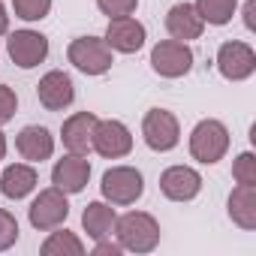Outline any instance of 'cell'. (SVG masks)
I'll list each match as a JSON object with an SVG mask.
<instances>
[{
  "mask_svg": "<svg viewBox=\"0 0 256 256\" xmlns=\"http://www.w3.org/2000/svg\"><path fill=\"white\" fill-rule=\"evenodd\" d=\"M118 244L133 253H151L160 244V223L145 211H130L114 220Z\"/></svg>",
  "mask_w": 256,
  "mask_h": 256,
  "instance_id": "obj_1",
  "label": "cell"
},
{
  "mask_svg": "<svg viewBox=\"0 0 256 256\" xmlns=\"http://www.w3.org/2000/svg\"><path fill=\"white\" fill-rule=\"evenodd\" d=\"M229 151V130L214 120V118H205L193 126V133H190V154L193 160L211 166V163H220Z\"/></svg>",
  "mask_w": 256,
  "mask_h": 256,
  "instance_id": "obj_2",
  "label": "cell"
},
{
  "mask_svg": "<svg viewBox=\"0 0 256 256\" xmlns=\"http://www.w3.org/2000/svg\"><path fill=\"white\" fill-rule=\"evenodd\" d=\"M66 58L84 76H102L114 64L112 60V48L100 36H78V40H72L70 48H66Z\"/></svg>",
  "mask_w": 256,
  "mask_h": 256,
  "instance_id": "obj_3",
  "label": "cell"
},
{
  "mask_svg": "<svg viewBox=\"0 0 256 256\" xmlns=\"http://www.w3.org/2000/svg\"><path fill=\"white\" fill-rule=\"evenodd\" d=\"M102 196L112 202V205H133L142 193H145V178L139 169L133 166H112L106 175H102V184H100Z\"/></svg>",
  "mask_w": 256,
  "mask_h": 256,
  "instance_id": "obj_4",
  "label": "cell"
},
{
  "mask_svg": "<svg viewBox=\"0 0 256 256\" xmlns=\"http://www.w3.org/2000/svg\"><path fill=\"white\" fill-rule=\"evenodd\" d=\"M28 217H30V226H34V229H40V232H52V229H58V226L70 217L66 193H64V190H58V187L42 190V193L30 202Z\"/></svg>",
  "mask_w": 256,
  "mask_h": 256,
  "instance_id": "obj_5",
  "label": "cell"
},
{
  "mask_svg": "<svg viewBox=\"0 0 256 256\" xmlns=\"http://www.w3.org/2000/svg\"><path fill=\"white\" fill-rule=\"evenodd\" d=\"M142 136H145V145L151 151H172L178 142H181V126H178V118L166 108H151L142 120Z\"/></svg>",
  "mask_w": 256,
  "mask_h": 256,
  "instance_id": "obj_6",
  "label": "cell"
},
{
  "mask_svg": "<svg viewBox=\"0 0 256 256\" xmlns=\"http://www.w3.org/2000/svg\"><path fill=\"white\" fill-rule=\"evenodd\" d=\"M151 66L157 76L163 78H181L190 72L193 66V52L187 42H178V40H163L151 48Z\"/></svg>",
  "mask_w": 256,
  "mask_h": 256,
  "instance_id": "obj_7",
  "label": "cell"
},
{
  "mask_svg": "<svg viewBox=\"0 0 256 256\" xmlns=\"http://www.w3.org/2000/svg\"><path fill=\"white\" fill-rule=\"evenodd\" d=\"M90 148L106 160H118V157H126L133 151V136L120 120H96L94 136H90Z\"/></svg>",
  "mask_w": 256,
  "mask_h": 256,
  "instance_id": "obj_8",
  "label": "cell"
},
{
  "mask_svg": "<svg viewBox=\"0 0 256 256\" xmlns=\"http://www.w3.org/2000/svg\"><path fill=\"white\" fill-rule=\"evenodd\" d=\"M6 48H10L12 64L22 66V70H34V66H40L48 58V40L42 34H36V30H16V34H10Z\"/></svg>",
  "mask_w": 256,
  "mask_h": 256,
  "instance_id": "obj_9",
  "label": "cell"
},
{
  "mask_svg": "<svg viewBox=\"0 0 256 256\" xmlns=\"http://www.w3.org/2000/svg\"><path fill=\"white\" fill-rule=\"evenodd\" d=\"M217 70L229 82H244L256 70V54L247 42H223L217 52Z\"/></svg>",
  "mask_w": 256,
  "mask_h": 256,
  "instance_id": "obj_10",
  "label": "cell"
},
{
  "mask_svg": "<svg viewBox=\"0 0 256 256\" xmlns=\"http://www.w3.org/2000/svg\"><path fill=\"white\" fill-rule=\"evenodd\" d=\"M160 190L172 202H190L202 190V175L190 166H169L160 175Z\"/></svg>",
  "mask_w": 256,
  "mask_h": 256,
  "instance_id": "obj_11",
  "label": "cell"
},
{
  "mask_svg": "<svg viewBox=\"0 0 256 256\" xmlns=\"http://www.w3.org/2000/svg\"><path fill=\"white\" fill-rule=\"evenodd\" d=\"M36 96H40V102H42L48 112H60V108H66V106L76 100V84H72V78H70L66 72L52 70V72H46V76L40 78Z\"/></svg>",
  "mask_w": 256,
  "mask_h": 256,
  "instance_id": "obj_12",
  "label": "cell"
},
{
  "mask_svg": "<svg viewBox=\"0 0 256 256\" xmlns=\"http://www.w3.org/2000/svg\"><path fill=\"white\" fill-rule=\"evenodd\" d=\"M88 178H90V163L82 154H70V157L58 160L54 169H52V184L58 190H64L66 196L82 193L88 187Z\"/></svg>",
  "mask_w": 256,
  "mask_h": 256,
  "instance_id": "obj_13",
  "label": "cell"
},
{
  "mask_svg": "<svg viewBox=\"0 0 256 256\" xmlns=\"http://www.w3.org/2000/svg\"><path fill=\"white\" fill-rule=\"evenodd\" d=\"M106 46L112 52H124V54H133L145 46V28L124 16V18H108V28H106Z\"/></svg>",
  "mask_w": 256,
  "mask_h": 256,
  "instance_id": "obj_14",
  "label": "cell"
},
{
  "mask_svg": "<svg viewBox=\"0 0 256 256\" xmlns=\"http://www.w3.org/2000/svg\"><path fill=\"white\" fill-rule=\"evenodd\" d=\"M94 124H96V114L94 112H76L64 120L60 126V139H64V148L70 154H88L90 151V136H94Z\"/></svg>",
  "mask_w": 256,
  "mask_h": 256,
  "instance_id": "obj_15",
  "label": "cell"
},
{
  "mask_svg": "<svg viewBox=\"0 0 256 256\" xmlns=\"http://www.w3.org/2000/svg\"><path fill=\"white\" fill-rule=\"evenodd\" d=\"M166 30H169L172 40L187 42V40H199V36H202L205 22H202V16L196 12V6H190V4H175V6L169 10V16H166Z\"/></svg>",
  "mask_w": 256,
  "mask_h": 256,
  "instance_id": "obj_16",
  "label": "cell"
},
{
  "mask_svg": "<svg viewBox=\"0 0 256 256\" xmlns=\"http://www.w3.org/2000/svg\"><path fill=\"white\" fill-rule=\"evenodd\" d=\"M16 148H18V154H22L24 160H30V163H42V160H48V157L54 154V136L46 130V126L30 124V126H24V130L18 133Z\"/></svg>",
  "mask_w": 256,
  "mask_h": 256,
  "instance_id": "obj_17",
  "label": "cell"
},
{
  "mask_svg": "<svg viewBox=\"0 0 256 256\" xmlns=\"http://www.w3.org/2000/svg\"><path fill=\"white\" fill-rule=\"evenodd\" d=\"M36 169L28 166V163H12L4 169V175H0V193H4L6 199H24L36 190Z\"/></svg>",
  "mask_w": 256,
  "mask_h": 256,
  "instance_id": "obj_18",
  "label": "cell"
},
{
  "mask_svg": "<svg viewBox=\"0 0 256 256\" xmlns=\"http://www.w3.org/2000/svg\"><path fill=\"white\" fill-rule=\"evenodd\" d=\"M229 217H232V223H238L247 232L256 229V187L238 184L229 193Z\"/></svg>",
  "mask_w": 256,
  "mask_h": 256,
  "instance_id": "obj_19",
  "label": "cell"
},
{
  "mask_svg": "<svg viewBox=\"0 0 256 256\" xmlns=\"http://www.w3.org/2000/svg\"><path fill=\"white\" fill-rule=\"evenodd\" d=\"M114 220H118V214H114V208L106 205V202H90V205L82 211V226H84V232H88L94 241L106 238V235L112 232Z\"/></svg>",
  "mask_w": 256,
  "mask_h": 256,
  "instance_id": "obj_20",
  "label": "cell"
},
{
  "mask_svg": "<svg viewBox=\"0 0 256 256\" xmlns=\"http://www.w3.org/2000/svg\"><path fill=\"white\" fill-rule=\"evenodd\" d=\"M40 253L42 256H82L84 253V244L72 235V232H52L46 241H42V247H40Z\"/></svg>",
  "mask_w": 256,
  "mask_h": 256,
  "instance_id": "obj_21",
  "label": "cell"
},
{
  "mask_svg": "<svg viewBox=\"0 0 256 256\" xmlns=\"http://www.w3.org/2000/svg\"><path fill=\"white\" fill-rule=\"evenodd\" d=\"M235 6H238V0H196V12L202 16V22L214 28L229 24L235 16Z\"/></svg>",
  "mask_w": 256,
  "mask_h": 256,
  "instance_id": "obj_22",
  "label": "cell"
},
{
  "mask_svg": "<svg viewBox=\"0 0 256 256\" xmlns=\"http://www.w3.org/2000/svg\"><path fill=\"white\" fill-rule=\"evenodd\" d=\"M12 10L24 22H42L52 10V0H12Z\"/></svg>",
  "mask_w": 256,
  "mask_h": 256,
  "instance_id": "obj_23",
  "label": "cell"
},
{
  "mask_svg": "<svg viewBox=\"0 0 256 256\" xmlns=\"http://www.w3.org/2000/svg\"><path fill=\"white\" fill-rule=\"evenodd\" d=\"M232 178H235L238 184H250V187H256V157H253L250 151H244V154L235 160V166H232Z\"/></svg>",
  "mask_w": 256,
  "mask_h": 256,
  "instance_id": "obj_24",
  "label": "cell"
},
{
  "mask_svg": "<svg viewBox=\"0 0 256 256\" xmlns=\"http://www.w3.org/2000/svg\"><path fill=\"white\" fill-rule=\"evenodd\" d=\"M16 241H18V220L6 208H0V253L10 250Z\"/></svg>",
  "mask_w": 256,
  "mask_h": 256,
  "instance_id": "obj_25",
  "label": "cell"
},
{
  "mask_svg": "<svg viewBox=\"0 0 256 256\" xmlns=\"http://www.w3.org/2000/svg\"><path fill=\"white\" fill-rule=\"evenodd\" d=\"M96 6L108 18H124V16H133L136 12L139 0H96Z\"/></svg>",
  "mask_w": 256,
  "mask_h": 256,
  "instance_id": "obj_26",
  "label": "cell"
},
{
  "mask_svg": "<svg viewBox=\"0 0 256 256\" xmlns=\"http://www.w3.org/2000/svg\"><path fill=\"white\" fill-rule=\"evenodd\" d=\"M16 108H18V96L10 84H0V124H6L16 118Z\"/></svg>",
  "mask_w": 256,
  "mask_h": 256,
  "instance_id": "obj_27",
  "label": "cell"
},
{
  "mask_svg": "<svg viewBox=\"0 0 256 256\" xmlns=\"http://www.w3.org/2000/svg\"><path fill=\"white\" fill-rule=\"evenodd\" d=\"M120 250H124L120 244H112V241H106V238H100V244L94 247V253H96V256H118Z\"/></svg>",
  "mask_w": 256,
  "mask_h": 256,
  "instance_id": "obj_28",
  "label": "cell"
},
{
  "mask_svg": "<svg viewBox=\"0 0 256 256\" xmlns=\"http://www.w3.org/2000/svg\"><path fill=\"white\" fill-rule=\"evenodd\" d=\"M253 10H256V0H247V6H244V24L253 30Z\"/></svg>",
  "mask_w": 256,
  "mask_h": 256,
  "instance_id": "obj_29",
  "label": "cell"
},
{
  "mask_svg": "<svg viewBox=\"0 0 256 256\" xmlns=\"http://www.w3.org/2000/svg\"><path fill=\"white\" fill-rule=\"evenodd\" d=\"M10 30V16H6V10H4V0H0V36H4Z\"/></svg>",
  "mask_w": 256,
  "mask_h": 256,
  "instance_id": "obj_30",
  "label": "cell"
},
{
  "mask_svg": "<svg viewBox=\"0 0 256 256\" xmlns=\"http://www.w3.org/2000/svg\"><path fill=\"white\" fill-rule=\"evenodd\" d=\"M6 157V136H4V130H0V160Z\"/></svg>",
  "mask_w": 256,
  "mask_h": 256,
  "instance_id": "obj_31",
  "label": "cell"
}]
</instances>
